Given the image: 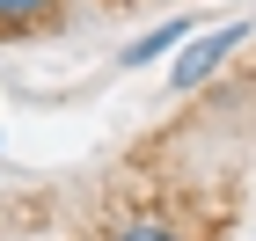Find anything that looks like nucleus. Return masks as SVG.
<instances>
[{
  "instance_id": "7ed1b4c3",
  "label": "nucleus",
  "mask_w": 256,
  "mask_h": 241,
  "mask_svg": "<svg viewBox=\"0 0 256 241\" xmlns=\"http://www.w3.org/2000/svg\"><path fill=\"white\" fill-rule=\"evenodd\" d=\"M74 0H0V37H44L59 29Z\"/></svg>"
},
{
  "instance_id": "f03ea898",
  "label": "nucleus",
  "mask_w": 256,
  "mask_h": 241,
  "mask_svg": "<svg viewBox=\"0 0 256 241\" xmlns=\"http://www.w3.org/2000/svg\"><path fill=\"white\" fill-rule=\"evenodd\" d=\"M190 37H198V15H168V22H154L146 37H132V44H124V51H118V66H161V59H176Z\"/></svg>"
},
{
  "instance_id": "f257e3e1",
  "label": "nucleus",
  "mask_w": 256,
  "mask_h": 241,
  "mask_svg": "<svg viewBox=\"0 0 256 241\" xmlns=\"http://www.w3.org/2000/svg\"><path fill=\"white\" fill-rule=\"evenodd\" d=\"M242 44H249V22H220V29H198V37L176 51V66H168V95H198V88H212V80L242 59Z\"/></svg>"
},
{
  "instance_id": "20e7f679",
  "label": "nucleus",
  "mask_w": 256,
  "mask_h": 241,
  "mask_svg": "<svg viewBox=\"0 0 256 241\" xmlns=\"http://www.w3.org/2000/svg\"><path fill=\"white\" fill-rule=\"evenodd\" d=\"M102 241H190V234H183L168 212H132V220H118Z\"/></svg>"
}]
</instances>
